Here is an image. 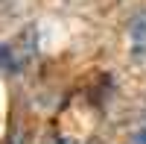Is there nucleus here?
<instances>
[{
    "instance_id": "1",
    "label": "nucleus",
    "mask_w": 146,
    "mask_h": 144,
    "mask_svg": "<svg viewBox=\"0 0 146 144\" xmlns=\"http://www.w3.org/2000/svg\"><path fill=\"white\" fill-rule=\"evenodd\" d=\"M126 41H129V59L137 68H143L146 65V12H140V15L129 24Z\"/></svg>"
}]
</instances>
